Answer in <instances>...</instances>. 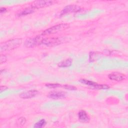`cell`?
Listing matches in <instances>:
<instances>
[{
    "instance_id": "1",
    "label": "cell",
    "mask_w": 128,
    "mask_h": 128,
    "mask_svg": "<svg viewBox=\"0 0 128 128\" xmlns=\"http://www.w3.org/2000/svg\"><path fill=\"white\" fill-rule=\"evenodd\" d=\"M22 40L16 38L9 40L6 42L1 43L0 46V52L10 51L18 48L22 44Z\"/></svg>"
},
{
    "instance_id": "2",
    "label": "cell",
    "mask_w": 128,
    "mask_h": 128,
    "mask_svg": "<svg viewBox=\"0 0 128 128\" xmlns=\"http://www.w3.org/2000/svg\"><path fill=\"white\" fill-rule=\"evenodd\" d=\"M69 38L66 37L44 38L42 44L48 46H54L61 44L68 41Z\"/></svg>"
},
{
    "instance_id": "3",
    "label": "cell",
    "mask_w": 128,
    "mask_h": 128,
    "mask_svg": "<svg viewBox=\"0 0 128 128\" xmlns=\"http://www.w3.org/2000/svg\"><path fill=\"white\" fill-rule=\"evenodd\" d=\"M69 25L67 24H58L55 26H54L52 27L48 28V29L44 30L42 34V36L50 35L52 34H54L58 32H62L65 30H66L69 28Z\"/></svg>"
},
{
    "instance_id": "4",
    "label": "cell",
    "mask_w": 128,
    "mask_h": 128,
    "mask_svg": "<svg viewBox=\"0 0 128 128\" xmlns=\"http://www.w3.org/2000/svg\"><path fill=\"white\" fill-rule=\"evenodd\" d=\"M44 38V36L42 34L38 36L35 37L27 39L24 42V46L28 48H32L40 45L42 43V41Z\"/></svg>"
},
{
    "instance_id": "5",
    "label": "cell",
    "mask_w": 128,
    "mask_h": 128,
    "mask_svg": "<svg viewBox=\"0 0 128 128\" xmlns=\"http://www.w3.org/2000/svg\"><path fill=\"white\" fill-rule=\"evenodd\" d=\"M80 82L92 88L93 89L96 90H106L110 88V86L106 84H98L94 82L86 80V79H82L80 80Z\"/></svg>"
},
{
    "instance_id": "6",
    "label": "cell",
    "mask_w": 128,
    "mask_h": 128,
    "mask_svg": "<svg viewBox=\"0 0 128 128\" xmlns=\"http://www.w3.org/2000/svg\"><path fill=\"white\" fill-rule=\"evenodd\" d=\"M54 1L48 0H36L31 5V6L34 8H40L48 6L53 4Z\"/></svg>"
},
{
    "instance_id": "7",
    "label": "cell",
    "mask_w": 128,
    "mask_h": 128,
    "mask_svg": "<svg viewBox=\"0 0 128 128\" xmlns=\"http://www.w3.org/2000/svg\"><path fill=\"white\" fill-rule=\"evenodd\" d=\"M81 10L80 6L77 5H68L66 6L60 12V15H64L68 14L76 13L80 12Z\"/></svg>"
},
{
    "instance_id": "8",
    "label": "cell",
    "mask_w": 128,
    "mask_h": 128,
    "mask_svg": "<svg viewBox=\"0 0 128 128\" xmlns=\"http://www.w3.org/2000/svg\"><path fill=\"white\" fill-rule=\"evenodd\" d=\"M108 77L110 80L117 82L122 81L126 78V76L124 74L118 72H112L108 74Z\"/></svg>"
},
{
    "instance_id": "9",
    "label": "cell",
    "mask_w": 128,
    "mask_h": 128,
    "mask_svg": "<svg viewBox=\"0 0 128 128\" xmlns=\"http://www.w3.org/2000/svg\"><path fill=\"white\" fill-rule=\"evenodd\" d=\"M48 96L49 98L54 100H60L65 98L66 97V95L64 92L53 91L50 92L48 94Z\"/></svg>"
},
{
    "instance_id": "10",
    "label": "cell",
    "mask_w": 128,
    "mask_h": 128,
    "mask_svg": "<svg viewBox=\"0 0 128 128\" xmlns=\"http://www.w3.org/2000/svg\"><path fill=\"white\" fill-rule=\"evenodd\" d=\"M38 94V92L36 90H30L28 92H22L20 94V96L24 99H28L34 98L37 96Z\"/></svg>"
},
{
    "instance_id": "11",
    "label": "cell",
    "mask_w": 128,
    "mask_h": 128,
    "mask_svg": "<svg viewBox=\"0 0 128 128\" xmlns=\"http://www.w3.org/2000/svg\"><path fill=\"white\" fill-rule=\"evenodd\" d=\"M78 117L79 120L82 122L86 123L90 122V118L86 112L84 110H80L78 113Z\"/></svg>"
},
{
    "instance_id": "12",
    "label": "cell",
    "mask_w": 128,
    "mask_h": 128,
    "mask_svg": "<svg viewBox=\"0 0 128 128\" xmlns=\"http://www.w3.org/2000/svg\"><path fill=\"white\" fill-rule=\"evenodd\" d=\"M72 64V60L70 58L66 59L58 64V67L60 68H67L71 66Z\"/></svg>"
},
{
    "instance_id": "13",
    "label": "cell",
    "mask_w": 128,
    "mask_h": 128,
    "mask_svg": "<svg viewBox=\"0 0 128 128\" xmlns=\"http://www.w3.org/2000/svg\"><path fill=\"white\" fill-rule=\"evenodd\" d=\"M34 8L32 6L30 8H27L24 9V10H22V11L20 12L18 14V16H26V15H28V14H30L32 12H34Z\"/></svg>"
},
{
    "instance_id": "14",
    "label": "cell",
    "mask_w": 128,
    "mask_h": 128,
    "mask_svg": "<svg viewBox=\"0 0 128 128\" xmlns=\"http://www.w3.org/2000/svg\"><path fill=\"white\" fill-rule=\"evenodd\" d=\"M46 122L44 119H41L37 122H36L34 126V128H42L46 126Z\"/></svg>"
},
{
    "instance_id": "15",
    "label": "cell",
    "mask_w": 128,
    "mask_h": 128,
    "mask_svg": "<svg viewBox=\"0 0 128 128\" xmlns=\"http://www.w3.org/2000/svg\"><path fill=\"white\" fill-rule=\"evenodd\" d=\"M62 85L60 84H56V83H50L46 84V86L50 88H56L62 87Z\"/></svg>"
},
{
    "instance_id": "16",
    "label": "cell",
    "mask_w": 128,
    "mask_h": 128,
    "mask_svg": "<svg viewBox=\"0 0 128 128\" xmlns=\"http://www.w3.org/2000/svg\"><path fill=\"white\" fill-rule=\"evenodd\" d=\"M26 122V119L24 117H20L18 118L17 120V124L20 126H23L24 125Z\"/></svg>"
},
{
    "instance_id": "17",
    "label": "cell",
    "mask_w": 128,
    "mask_h": 128,
    "mask_svg": "<svg viewBox=\"0 0 128 128\" xmlns=\"http://www.w3.org/2000/svg\"><path fill=\"white\" fill-rule=\"evenodd\" d=\"M62 88H64L66 89V90H76V88L72 86H70V85H68V84H64V85H62Z\"/></svg>"
},
{
    "instance_id": "18",
    "label": "cell",
    "mask_w": 128,
    "mask_h": 128,
    "mask_svg": "<svg viewBox=\"0 0 128 128\" xmlns=\"http://www.w3.org/2000/svg\"><path fill=\"white\" fill-rule=\"evenodd\" d=\"M7 60V57L4 55V54H1L0 56V64H2L4 62H5Z\"/></svg>"
},
{
    "instance_id": "19",
    "label": "cell",
    "mask_w": 128,
    "mask_h": 128,
    "mask_svg": "<svg viewBox=\"0 0 128 128\" xmlns=\"http://www.w3.org/2000/svg\"><path fill=\"white\" fill-rule=\"evenodd\" d=\"M8 88L5 86H1L0 87V92H2L3 91L6 90H7Z\"/></svg>"
},
{
    "instance_id": "20",
    "label": "cell",
    "mask_w": 128,
    "mask_h": 128,
    "mask_svg": "<svg viewBox=\"0 0 128 128\" xmlns=\"http://www.w3.org/2000/svg\"><path fill=\"white\" fill-rule=\"evenodd\" d=\"M6 11V8H1L0 9V14L4 13V12H5Z\"/></svg>"
}]
</instances>
